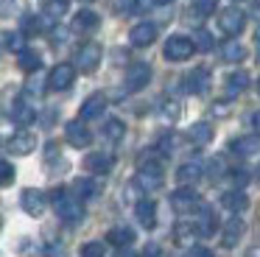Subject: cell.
<instances>
[{
  "label": "cell",
  "mask_w": 260,
  "mask_h": 257,
  "mask_svg": "<svg viewBox=\"0 0 260 257\" xmlns=\"http://www.w3.org/2000/svg\"><path fill=\"white\" fill-rule=\"evenodd\" d=\"M51 199H53V207H56V215L68 227L81 223V218H84V199H79L76 193H68L64 187H56Z\"/></svg>",
  "instance_id": "1"
},
{
  "label": "cell",
  "mask_w": 260,
  "mask_h": 257,
  "mask_svg": "<svg viewBox=\"0 0 260 257\" xmlns=\"http://www.w3.org/2000/svg\"><path fill=\"white\" fill-rule=\"evenodd\" d=\"M135 184L143 190V193H151V190L162 187V165H159V159H148V162L143 159L140 168H137Z\"/></svg>",
  "instance_id": "2"
},
{
  "label": "cell",
  "mask_w": 260,
  "mask_h": 257,
  "mask_svg": "<svg viewBox=\"0 0 260 257\" xmlns=\"http://www.w3.org/2000/svg\"><path fill=\"white\" fill-rule=\"evenodd\" d=\"M193 53H196L193 37H182V34L168 37V42H165V48H162V56L168 61H187Z\"/></svg>",
  "instance_id": "3"
},
{
  "label": "cell",
  "mask_w": 260,
  "mask_h": 257,
  "mask_svg": "<svg viewBox=\"0 0 260 257\" xmlns=\"http://www.w3.org/2000/svg\"><path fill=\"white\" fill-rule=\"evenodd\" d=\"M76 70H79V67L70 65V61H59L56 67H51V73H48V89H51V92H64V89H70L76 81Z\"/></svg>",
  "instance_id": "4"
},
{
  "label": "cell",
  "mask_w": 260,
  "mask_h": 257,
  "mask_svg": "<svg viewBox=\"0 0 260 257\" xmlns=\"http://www.w3.org/2000/svg\"><path fill=\"white\" fill-rule=\"evenodd\" d=\"M218 28L226 34V37H238V34L246 28V11L241 6H226L224 11L218 14Z\"/></svg>",
  "instance_id": "5"
},
{
  "label": "cell",
  "mask_w": 260,
  "mask_h": 257,
  "mask_svg": "<svg viewBox=\"0 0 260 257\" xmlns=\"http://www.w3.org/2000/svg\"><path fill=\"white\" fill-rule=\"evenodd\" d=\"M151 81V65L146 61H135L126 67V78H123V89L126 92H140L143 87H148Z\"/></svg>",
  "instance_id": "6"
},
{
  "label": "cell",
  "mask_w": 260,
  "mask_h": 257,
  "mask_svg": "<svg viewBox=\"0 0 260 257\" xmlns=\"http://www.w3.org/2000/svg\"><path fill=\"white\" fill-rule=\"evenodd\" d=\"M101 56H104V50L98 42H84L76 50V67L81 73H95L98 65H101Z\"/></svg>",
  "instance_id": "7"
},
{
  "label": "cell",
  "mask_w": 260,
  "mask_h": 257,
  "mask_svg": "<svg viewBox=\"0 0 260 257\" xmlns=\"http://www.w3.org/2000/svg\"><path fill=\"white\" fill-rule=\"evenodd\" d=\"M171 207H174L179 215H187V212H199L202 210V199L193 187H179L171 193Z\"/></svg>",
  "instance_id": "8"
},
{
  "label": "cell",
  "mask_w": 260,
  "mask_h": 257,
  "mask_svg": "<svg viewBox=\"0 0 260 257\" xmlns=\"http://www.w3.org/2000/svg\"><path fill=\"white\" fill-rule=\"evenodd\" d=\"M34 148H37V134L28 132V128H23V132H17L14 137L6 140V151L14 156H28Z\"/></svg>",
  "instance_id": "9"
},
{
  "label": "cell",
  "mask_w": 260,
  "mask_h": 257,
  "mask_svg": "<svg viewBox=\"0 0 260 257\" xmlns=\"http://www.w3.org/2000/svg\"><path fill=\"white\" fill-rule=\"evenodd\" d=\"M64 140H68L73 148H87V145L92 143V134L90 128H87V120H70L68 126H64Z\"/></svg>",
  "instance_id": "10"
},
{
  "label": "cell",
  "mask_w": 260,
  "mask_h": 257,
  "mask_svg": "<svg viewBox=\"0 0 260 257\" xmlns=\"http://www.w3.org/2000/svg\"><path fill=\"white\" fill-rule=\"evenodd\" d=\"M20 207H23L31 218H40L42 212H45V207H48V196L42 193V190H37V187H28V190H23V196H20Z\"/></svg>",
  "instance_id": "11"
},
{
  "label": "cell",
  "mask_w": 260,
  "mask_h": 257,
  "mask_svg": "<svg viewBox=\"0 0 260 257\" xmlns=\"http://www.w3.org/2000/svg\"><path fill=\"white\" fill-rule=\"evenodd\" d=\"M202 176H204V162L202 159H187V162H182V165L176 168V182H179L182 187L196 184Z\"/></svg>",
  "instance_id": "12"
},
{
  "label": "cell",
  "mask_w": 260,
  "mask_h": 257,
  "mask_svg": "<svg viewBox=\"0 0 260 257\" xmlns=\"http://www.w3.org/2000/svg\"><path fill=\"white\" fill-rule=\"evenodd\" d=\"M154 39H157V25H154L151 20H143V22H137V25H132L129 42L135 45V48H148Z\"/></svg>",
  "instance_id": "13"
},
{
  "label": "cell",
  "mask_w": 260,
  "mask_h": 257,
  "mask_svg": "<svg viewBox=\"0 0 260 257\" xmlns=\"http://www.w3.org/2000/svg\"><path fill=\"white\" fill-rule=\"evenodd\" d=\"M115 165V156L112 154H104V151H92V154L84 156V168L92 173V176H107Z\"/></svg>",
  "instance_id": "14"
},
{
  "label": "cell",
  "mask_w": 260,
  "mask_h": 257,
  "mask_svg": "<svg viewBox=\"0 0 260 257\" xmlns=\"http://www.w3.org/2000/svg\"><path fill=\"white\" fill-rule=\"evenodd\" d=\"M107 104H109V101H107V95H104V92H92L90 98L81 104L79 117H81V120H98V117L107 112Z\"/></svg>",
  "instance_id": "15"
},
{
  "label": "cell",
  "mask_w": 260,
  "mask_h": 257,
  "mask_svg": "<svg viewBox=\"0 0 260 257\" xmlns=\"http://www.w3.org/2000/svg\"><path fill=\"white\" fill-rule=\"evenodd\" d=\"M185 89L190 95H204L210 89V70L207 67H193L185 76Z\"/></svg>",
  "instance_id": "16"
},
{
  "label": "cell",
  "mask_w": 260,
  "mask_h": 257,
  "mask_svg": "<svg viewBox=\"0 0 260 257\" xmlns=\"http://www.w3.org/2000/svg\"><path fill=\"white\" fill-rule=\"evenodd\" d=\"M9 117H12L17 126H31V123L37 120V112H34V106L28 104V95H23V98H14Z\"/></svg>",
  "instance_id": "17"
},
{
  "label": "cell",
  "mask_w": 260,
  "mask_h": 257,
  "mask_svg": "<svg viewBox=\"0 0 260 257\" xmlns=\"http://www.w3.org/2000/svg\"><path fill=\"white\" fill-rule=\"evenodd\" d=\"M243 232H246V223H243L238 215H232L230 221L224 223V232H221V246H224V249L238 246V240L243 238Z\"/></svg>",
  "instance_id": "18"
},
{
  "label": "cell",
  "mask_w": 260,
  "mask_h": 257,
  "mask_svg": "<svg viewBox=\"0 0 260 257\" xmlns=\"http://www.w3.org/2000/svg\"><path fill=\"white\" fill-rule=\"evenodd\" d=\"M199 235H202V232H199L196 221H179V223H176V229H174V243L190 249V246H196Z\"/></svg>",
  "instance_id": "19"
},
{
  "label": "cell",
  "mask_w": 260,
  "mask_h": 257,
  "mask_svg": "<svg viewBox=\"0 0 260 257\" xmlns=\"http://www.w3.org/2000/svg\"><path fill=\"white\" fill-rule=\"evenodd\" d=\"M135 215H137V221H140V227H143V229H154V227H157V204H154V201L148 199V196L137 201Z\"/></svg>",
  "instance_id": "20"
},
{
  "label": "cell",
  "mask_w": 260,
  "mask_h": 257,
  "mask_svg": "<svg viewBox=\"0 0 260 257\" xmlns=\"http://www.w3.org/2000/svg\"><path fill=\"white\" fill-rule=\"evenodd\" d=\"M221 207H224V210H230L232 215H241L243 210H246L249 207V196L243 193V190H226L224 196H221Z\"/></svg>",
  "instance_id": "21"
},
{
  "label": "cell",
  "mask_w": 260,
  "mask_h": 257,
  "mask_svg": "<svg viewBox=\"0 0 260 257\" xmlns=\"http://www.w3.org/2000/svg\"><path fill=\"white\" fill-rule=\"evenodd\" d=\"M135 229L132 227H112L107 232V243L109 246H115V249H129L132 243H135Z\"/></svg>",
  "instance_id": "22"
},
{
  "label": "cell",
  "mask_w": 260,
  "mask_h": 257,
  "mask_svg": "<svg viewBox=\"0 0 260 257\" xmlns=\"http://www.w3.org/2000/svg\"><path fill=\"white\" fill-rule=\"evenodd\" d=\"M230 148H232V154H238V156H254L260 151V137H257V134L238 137V140H232V143H230Z\"/></svg>",
  "instance_id": "23"
},
{
  "label": "cell",
  "mask_w": 260,
  "mask_h": 257,
  "mask_svg": "<svg viewBox=\"0 0 260 257\" xmlns=\"http://www.w3.org/2000/svg\"><path fill=\"white\" fill-rule=\"evenodd\" d=\"M246 87H249V73H246V70H235V73H230V76H226V81H224V92H226V98H238V95H241Z\"/></svg>",
  "instance_id": "24"
},
{
  "label": "cell",
  "mask_w": 260,
  "mask_h": 257,
  "mask_svg": "<svg viewBox=\"0 0 260 257\" xmlns=\"http://www.w3.org/2000/svg\"><path fill=\"white\" fill-rule=\"evenodd\" d=\"M98 22H101V17L92 9H81V11H76V17H73V31H81V34L95 31Z\"/></svg>",
  "instance_id": "25"
},
{
  "label": "cell",
  "mask_w": 260,
  "mask_h": 257,
  "mask_svg": "<svg viewBox=\"0 0 260 257\" xmlns=\"http://www.w3.org/2000/svg\"><path fill=\"white\" fill-rule=\"evenodd\" d=\"M187 140H190L193 145H207L210 140H213V126H210L207 120L193 123V126L187 128Z\"/></svg>",
  "instance_id": "26"
},
{
  "label": "cell",
  "mask_w": 260,
  "mask_h": 257,
  "mask_svg": "<svg viewBox=\"0 0 260 257\" xmlns=\"http://www.w3.org/2000/svg\"><path fill=\"white\" fill-rule=\"evenodd\" d=\"M17 65H20V70H23V73L34 76V73H40V67H42V56L37 53V50L25 48L23 53H17Z\"/></svg>",
  "instance_id": "27"
},
{
  "label": "cell",
  "mask_w": 260,
  "mask_h": 257,
  "mask_svg": "<svg viewBox=\"0 0 260 257\" xmlns=\"http://www.w3.org/2000/svg\"><path fill=\"white\" fill-rule=\"evenodd\" d=\"M215 212L210 210L207 204H202V210L196 212V227H199V232H202V238H207V235H215Z\"/></svg>",
  "instance_id": "28"
},
{
  "label": "cell",
  "mask_w": 260,
  "mask_h": 257,
  "mask_svg": "<svg viewBox=\"0 0 260 257\" xmlns=\"http://www.w3.org/2000/svg\"><path fill=\"white\" fill-rule=\"evenodd\" d=\"M221 59L230 61V65H238V61L246 59V48L241 42H235V39H230V42L221 45Z\"/></svg>",
  "instance_id": "29"
},
{
  "label": "cell",
  "mask_w": 260,
  "mask_h": 257,
  "mask_svg": "<svg viewBox=\"0 0 260 257\" xmlns=\"http://www.w3.org/2000/svg\"><path fill=\"white\" fill-rule=\"evenodd\" d=\"M68 9H70V0H45V3H42V14L53 22L62 20V17L68 14Z\"/></svg>",
  "instance_id": "30"
},
{
  "label": "cell",
  "mask_w": 260,
  "mask_h": 257,
  "mask_svg": "<svg viewBox=\"0 0 260 257\" xmlns=\"http://www.w3.org/2000/svg\"><path fill=\"white\" fill-rule=\"evenodd\" d=\"M3 48L9 53H23L25 50V31H3Z\"/></svg>",
  "instance_id": "31"
},
{
  "label": "cell",
  "mask_w": 260,
  "mask_h": 257,
  "mask_svg": "<svg viewBox=\"0 0 260 257\" xmlns=\"http://www.w3.org/2000/svg\"><path fill=\"white\" fill-rule=\"evenodd\" d=\"M51 25H53V20H48L45 14H28V17H25L23 31L25 34H45Z\"/></svg>",
  "instance_id": "32"
},
{
  "label": "cell",
  "mask_w": 260,
  "mask_h": 257,
  "mask_svg": "<svg viewBox=\"0 0 260 257\" xmlns=\"http://www.w3.org/2000/svg\"><path fill=\"white\" fill-rule=\"evenodd\" d=\"M104 137H107L109 143H120V140L126 137V123L118 120V117H109V120L104 123Z\"/></svg>",
  "instance_id": "33"
},
{
  "label": "cell",
  "mask_w": 260,
  "mask_h": 257,
  "mask_svg": "<svg viewBox=\"0 0 260 257\" xmlns=\"http://www.w3.org/2000/svg\"><path fill=\"white\" fill-rule=\"evenodd\" d=\"M73 193L79 199H92V196H98V182H92V179H76Z\"/></svg>",
  "instance_id": "34"
},
{
  "label": "cell",
  "mask_w": 260,
  "mask_h": 257,
  "mask_svg": "<svg viewBox=\"0 0 260 257\" xmlns=\"http://www.w3.org/2000/svg\"><path fill=\"white\" fill-rule=\"evenodd\" d=\"M159 112H162V117H165L168 123H176V120H179V115H182V104H179L176 98H168V101H162Z\"/></svg>",
  "instance_id": "35"
},
{
  "label": "cell",
  "mask_w": 260,
  "mask_h": 257,
  "mask_svg": "<svg viewBox=\"0 0 260 257\" xmlns=\"http://www.w3.org/2000/svg\"><path fill=\"white\" fill-rule=\"evenodd\" d=\"M193 45H196V50H202V53H207V50H213V34L204 31V28H196L193 31Z\"/></svg>",
  "instance_id": "36"
},
{
  "label": "cell",
  "mask_w": 260,
  "mask_h": 257,
  "mask_svg": "<svg viewBox=\"0 0 260 257\" xmlns=\"http://www.w3.org/2000/svg\"><path fill=\"white\" fill-rule=\"evenodd\" d=\"M45 89H48V76L42 78V76H37V73L28 76V81H25V95H28V98L31 95H42Z\"/></svg>",
  "instance_id": "37"
},
{
  "label": "cell",
  "mask_w": 260,
  "mask_h": 257,
  "mask_svg": "<svg viewBox=\"0 0 260 257\" xmlns=\"http://www.w3.org/2000/svg\"><path fill=\"white\" fill-rule=\"evenodd\" d=\"M190 9L196 11L199 17H210V14H215V9H218V0H193Z\"/></svg>",
  "instance_id": "38"
},
{
  "label": "cell",
  "mask_w": 260,
  "mask_h": 257,
  "mask_svg": "<svg viewBox=\"0 0 260 257\" xmlns=\"http://www.w3.org/2000/svg\"><path fill=\"white\" fill-rule=\"evenodd\" d=\"M107 254V249H104L101 240H90V243L81 246V257H104Z\"/></svg>",
  "instance_id": "39"
},
{
  "label": "cell",
  "mask_w": 260,
  "mask_h": 257,
  "mask_svg": "<svg viewBox=\"0 0 260 257\" xmlns=\"http://www.w3.org/2000/svg\"><path fill=\"white\" fill-rule=\"evenodd\" d=\"M0 176H3V179H0V182H3V187H9V184L14 182V165L9 159L0 162Z\"/></svg>",
  "instance_id": "40"
},
{
  "label": "cell",
  "mask_w": 260,
  "mask_h": 257,
  "mask_svg": "<svg viewBox=\"0 0 260 257\" xmlns=\"http://www.w3.org/2000/svg\"><path fill=\"white\" fill-rule=\"evenodd\" d=\"M157 151L162 156H168L171 151H174V134H162V137H159V143H157Z\"/></svg>",
  "instance_id": "41"
},
{
  "label": "cell",
  "mask_w": 260,
  "mask_h": 257,
  "mask_svg": "<svg viewBox=\"0 0 260 257\" xmlns=\"http://www.w3.org/2000/svg\"><path fill=\"white\" fill-rule=\"evenodd\" d=\"M182 257H215V254L207 249V246H190V249H185Z\"/></svg>",
  "instance_id": "42"
},
{
  "label": "cell",
  "mask_w": 260,
  "mask_h": 257,
  "mask_svg": "<svg viewBox=\"0 0 260 257\" xmlns=\"http://www.w3.org/2000/svg\"><path fill=\"white\" fill-rule=\"evenodd\" d=\"M20 9V0H3V17H12Z\"/></svg>",
  "instance_id": "43"
},
{
  "label": "cell",
  "mask_w": 260,
  "mask_h": 257,
  "mask_svg": "<svg viewBox=\"0 0 260 257\" xmlns=\"http://www.w3.org/2000/svg\"><path fill=\"white\" fill-rule=\"evenodd\" d=\"M232 179H235V187L241 190L243 184H246V171H235V173H232Z\"/></svg>",
  "instance_id": "44"
},
{
  "label": "cell",
  "mask_w": 260,
  "mask_h": 257,
  "mask_svg": "<svg viewBox=\"0 0 260 257\" xmlns=\"http://www.w3.org/2000/svg\"><path fill=\"white\" fill-rule=\"evenodd\" d=\"M146 257H159V246L157 243H151V246H146V251H143Z\"/></svg>",
  "instance_id": "45"
},
{
  "label": "cell",
  "mask_w": 260,
  "mask_h": 257,
  "mask_svg": "<svg viewBox=\"0 0 260 257\" xmlns=\"http://www.w3.org/2000/svg\"><path fill=\"white\" fill-rule=\"evenodd\" d=\"M252 128H254V132H257V134H260V109H257V112H254V115H252Z\"/></svg>",
  "instance_id": "46"
},
{
  "label": "cell",
  "mask_w": 260,
  "mask_h": 257,
  "mask_svg": "<svg viewBox=\"0 0 260 257\" xmlns=\"http://www.w3.org/2000/svg\"><path fill=\"white\" fill-rule=\"evenodd\" d=\"M115 257H137L135 251H129V249H120V254H115Z\"/></svg>",
  "instance_id": "47"
},
{
  "label": "cell",
  "mask_w": 260,
  "mask_h": 257,
  "mask_svg": "<svg viewBox=\"0 0 260 257\" xmlns=\"http://www.w3.org/2000/svg\"><path fill=\"white\" fill-rule=\"evenodd\" d=\"M252 14L260 20V0H254V9H252Z\"/></svg>",
  "instance_id": "48"
},
{
  "label": "cell",
  "mask_w": 260,
  "mask_h": 257,
  "mask_svg": "<svg viewBox=\"0 0 260 257\" xmlns=\"http://www.w3.org/2000/svg\"><path fill=\"white\" fill-rule=\"evenodd\" d=\"M246 257H260V249H252V251H249Z\"/></svg>",
  "instance_id": "49"
},
{
  "label": "cell",
  "mask_w": 260,
  "mask_h": 257,
  "mask_svg": "<svg viewBox=\"0 0 260 257\" xmlns=\"http://www.w3.org/2000/svg\"><path fill=\"white\" fill-rule=\"evenodd\" d=\"M157 6H168V3H174V0H154Z\"/></svg>",
  "instance_id": "50"
},
{
  "label": "cell",
  "mask_w": 260,
  "mask_h": 257,
  "mask_svg": "<svg viewBox=\"0 0 260 257\" xmlns=\"http://www.w3.org/2000/svg\"><path fill=\"white\" fill-rule=\"evenodd\" d=\"M254 42H257V50H260V28H257V34H254Z\"/></svg>",
  "instance_id": "51"
},
{
  "label": "cell",
  "mask_w": 260,
  "mask_h": 257,
  "mask_svg": "<svg viewBox=\"0 0 260 257\" xmlns=\"http://www.w3.org/2000/svg\"><path fill=\"white\" fill-rule=\"evenodd\" d=\"M257 95H260V78H257Z\"/></svg>",
  "instance_id": "52"
},
{
  "label": "cell",
  "mask_w": 260,
  "mask_h": 257,
  "mask_svg": "<svg viewBox=\"0 0 260 257\" xmlns=\"http://www.w3.org/2000/svg\"><path fill=\"white\" fill-rule=\"evenodd\" d=\"M257 179H260V171H257Z\"/></svg>",
  "instance_id": "53"
}]
</instances>
